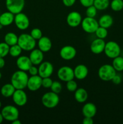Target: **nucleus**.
I'll list each match as a JSON object with an SVG mask.
<instances>
[{"label": "nucleus", "instance_id": "obj_28", "mask_svg": "<svg viewBox=\"0 0 123 124\" xmlns=\"http://www.w3.org/2000/svg\"><path fill=\"white\" fill-rule=\"evenodd\" d=\"M112 66L116 71H123V57L118 56L113 59Z\"/></svg>", "mask_w": 123, "mask_h": 124}, {"label": "nucleus", "instance_id": "obj_30", "mask_svg": "<svg viewBox=\"0 0 123 124\" xmlns=\"http://www.w3.org/2000/svg\"><path fill=\"white\" fill-rule=\"evenodd\" d=\"M110 5L113 11L119 12L123 8V0H112Z\"/></svg>", "mask_w": 123, "mask_h": 124}, {"label": "nucleus", "instance_id": "obj_38", "mask_svg": "<svg viewBox=\"0 0 123 124\" xmlns=\"http://www.w3.org/2000/svg\"><path fill=\"white\" fill-rule=\"evenodd\" d=\"M94 0H80L81 4L84 7H88L94 5Z\"/></svg>", "mask_w": 123, "mask_h": 124}, {"label": "nucleus", "instance_id": "obj_41", "mask_svg": "<svg viewBox=\"0 0 123 124\" xmlns=\"http://www.w3.org/2000/svg\"><path fill=\"white\" fill-rule=\"evenodd\" d=\"M112 81L115 84H119L121 82V78L119 76H118V75H116L113 78V79H112Z\"/></svg>", "mask_w": 123, "mask_h": 124}, {"label": "nucleus", "instance_id": "obj_27", "mask_svg": "<svg viewBox=\"0 0 123 124\" xmlns=\"http://www.w3.org/2000/svg\"><path fill=\"white\" fill-rule=\"evenodd\" d=\"M109 5V0H94V6L98 10L107 9Z\"/></svg>", "mask_w": 123, "mask_h": 124}, {"label": "nucleus", "instance_id": "obj_45", "mask_svg": "<svg viewBox=\"0 0 123 124\" xmlns=\"http://www.w3.org/2000/svg\"><path fill=\"white\" fill-rule=\"evenodd\" d=\"M3 120H4L3 116H2L1 113H0V124H1L2 122H3Z\"/></svg>", "mask_w": 123, "mask_h": 124}, {"label": "nucleus", "instance_id": "obj_8", "mask_svg": "<svg viewBox=\"0 0 123 124\" xmlns=\"http://www.w3.org/2000/svg\"><path fill=\"white\" fill-rule=\"evenodd\" d=\"M81 24L83 30L88 33H94L99 27L98 21L94 18L88 16L82 19Z\"/></svg>", "mask_w": 123, "mask_h": 124}, {"label": "nucleus", "instance_id": "obj_9", "mask_svg": "<svg viewBox=\"0 0 123 124\" xmlns=\"http://www.w3.org/2000/svg\"><path fill=\"white\" fill-rule=\"evenodd\" d=\"M14 23L16 27L20 30H26L30 25L29 18L26 15L22 12L14 15Z\"/></svg>", "mask_w": 123, "mask_h": 124}, {"label": "nucleus", "instance_id": "obj_1", "mask_svg": "<svg viewBox=\"0 0 123 124\" xmlns=\"http://www.w3.org/2000/svg\"><path fill=\"white\" fill-rule=\"evenodd\" d=\"M28 76L26 71L18 70L13 73L11 77V84L14 86L16 90H24L27 85Z\"/></svg>", "mask_w": 123, "mask_h": 124}, {"label": "nucleus", "instance_id": "obj_12", "mask_svg": "<svg viewBox=\"0 0 123 124\" xmlns=\"http://www.w3.org/2000/svg\"><path fill=\"white\" fill-rule=\"evenodd\" d=\"M12 97L13 102L18 107L24 106L27 102V95L23 90H16Z\"/></svg>", "mask_w": 123, "mask_h": 124}, {"label": "nucleus", "instance_id": "obj_46", "mask_svg": "<svg viewBox=\"0 0 123 124\" xmlns=\"http://www.w3.org/2000/svg\"><path fill=\"white\" fill-rule=\"evenodd\" d=\"M3 25H2V24H0V29H2V27H3Z\"/></svg>", "mask_w": 123, "mask_h": 124}, {"label": "nucleus", "instance_id": "obj_14", "mask_svg": "<svg viewBox=\"0 0 123 124\" xmlns=\"http://www.w3.org/2000/svg\"><path fill=\"white\" fill-rule=\"evenodd\" d=\"M82 17L80 13L76 11L71 12L67 16L66 23L71 27H76L81 24Z\"/></svg>", "mask_w": 123, "mask_h": 124}, {"label": "nucleus", "instance_id": "obj_31", "mask_svg": "<svg viewBox=\"0 0 123 124\" xmlns=\"http://www.w3.org/2000/svg\"><path fill=\"white\" fill-rule=\"evenodd\" d=\"M10 46L5 42L0 43V58H4L9 54Z\"/></svg>", "mask_w": 123, "mask_h": 124}, {"label": "nucleus", "instance_id": "obj_29", "mask_svg": "<svg viewBox=\"0 0 123 124\" xmlns=\"http://www.w3.org/2000/svg\"><path fill=\"white\" fill-rule=\"evenodd\" d=\"M22 51V49L18 44L10 46L9 54L11 56L13 57V58H17V57L19 56L21 54Z\"/></svg>", "mask_w": 123, "mask_h": 124}, {"label": "nucleus", "instance_id": "obj_34", "mask_svg": "<svg viewBox=\"0 0 123 124\" xmlns=\"http://www.w3.org/2000/svg\"><path fill=\"white\" fill-rule=\"evenodd\" d=\"M97 10H98L96 9V7L94 5L87 7V9L86 10V16L90 17V18H95V16L96 15V13H97Z\"/></svg>", "mask_w": 123, "mask_h": 124}, {"label": "nucleus", "instance_id": "obj_44", "mask_svg": "<svg viewBox=\"0 0 123 124\" xmlns=\"http://www.w3.org/2000/svg\"><path fill=\"white\" fill-rule=\"evenodd\" d=\"M12 124H21V122H20V121H19L18 119H17L12 121Z\"/></svg>", "mask_w": 123, "mask_h": 124}, {"label": "nucleus", "instance_id": "obj_47", "mask_svg": "<svg viewBox=\"0 0 123 124\" xmlns=\"http://www.w3.org/2000/svg\"><path fill=\"white\" fill-rule=\"evenodd\" d=\"M1 77H2V74H1V73L0 72V79H1Z\"/></svg>", "mask_w": 123, "mask_h": 124}, {"label": "nucleus", "instance_id": "obj_33", "mask_svg": "<svg viewBox=\"0 0 123 124\" xmlns=\"http://www.w3.org/2000/svg\"><path fill=\"white\" fill-rule=\"evenodd\" d=\"M50 88L51 92L57 93V94H59L61 92L62 89V86L61 83L59 81H53Z\"/></svg>", "mask_w": 123, "mask_h": 124}, {"label": "nucleus", "instance_id": "obj_37", "mask_svg": "<svg viewBox=\"0 0 123 124\" xmlns=\"http://www.w3.org/2000/svg\"><path fill=\"white\" fill-rule=\"evenodd\" d=\"M53 82V80H52V79L50 77L43 78H42V86L44 87V88H49L51 87Z\"/></svg>", "mask_w": 123, "mask_h": 124}, {"label": "nucleus", "instance_id": "obj_3", "mask_svg": "<svg viewBox=\"0 0 123 124\" xmlns=\"http://www.w3.org/2000/svg\"><path fill=\"white\" fill-rule=\"evenodd\" d=\"M116 75V71L112 65L104 64L100 67L98 71V75L100 79L103 81H112L113 78Z\"/></svg>", "mask_w": 123, "mask_h": 124}, {"label": "nucleus", "instance_id": "obj_36", "mask_svg": "<svg viewBox=\"0 0 123 124\" xmlns=\"http://www.w3.org/2000/svg\"><path fill=\"white\" fill-rule=\"evenodd\" d=\"M66 88L70 92H74L77 89V83L74 79L66 82Z\"/></svg>", "mask_w": 123, "mask_h": 124}, {"label": "nucleus", "instance_id": "obj_22", "mask_svg": "<svg viewBox=\"0 0 123 124\" xmlns=\"http://www.w3.org/2000/svg\"><path fill=\"white\" fill-rule=\"evenodd\" d=\"M14 15L10 12H6L0 15V24L3 26H8L14 22Z\"/></svg>", "mask_w": 123, "mask_h": 124}, {"label": "nucleus", "instance_id": "obj_19", "mask_svg": "<svg viewBox=\"0 0 123 124\" xmlns=\"http://www.w3.org/2000/svg\"><path fill=\"white\" fill-rule=\"evenodd\" d=\"M74 78L78 80H83L88 75V69L84 64H79L74 69Z\"/></svg>", "mask_w": 123, "mask_h": 124}, {"label": "nucleus", "instance_id": "obj_23", "mask_svg": "<svg viewBox=\"0 0 123 124\" xmlns=\"http://www.w3.org/2000/svg\"><path fill=\"white\" fill-rule=\"evenodd\" d=\"M74 98L76 101L78 102H85L88 98V92L83 88H77L74 92Z\"/></svg>", "mask_w": 123, "mask_h": 124}, {"label": "nucleus", "instance_id": "obj_25", "mask_svg": "<svg viewBox=\"0 0 123 124\" xmlns=\"http://www.w3.org/2000/svg\"><path fill=\"white\" fill-rule=\"evenodd\" d=\"M15 90L16 88L12 84H6L1 87V94L5 98H10L13 96Z\"/></svg>", "mask_w": 123, "mask_h": 124}, {"label": "nucleus", "instance_id": "obj_4", "mask_svg": "<svg viewBox=\"0 0 123 124\" xmlns=\"http://www.w3.org/2000/svg\"><path fill=\"white\" fill-rule=\"evenodd\" d=\"M42 103L44 107L48 108H53L57 106L60 98L57 93L53 92H47L42 97Z\"/></svg>", "mask_w": 123, "mask_h": 124}, {"label": "nucleus", "instance_id": "obj_35", "mask_svg": "<svg viewBox=\"0 0 123 124\" xmlns=\"http://www.w3.org/2000/svg\"><path fill=\"white\" fill-rule=\"evenodd\" d=\"M30 35L35 40H39L43 36L42 30L38 28H34L31 30L30 32Z\"/></svg>", "mask_w": 123, "mask_h": 124}, {"label": "nucleus", "instance_id": "obj_7", "mask_svg": "<svg viewBox=\"0 0 123 124\" xmlns=\"http://www.w3.org/2000/svg\"><path fill=\"white\" fill-rule=\"evenodd\" d=\"M6 6L7 10L13 14L20 13L25 6V0H6Z\"/></svg>", "mask_w": 123, "mask_h": 124}, {"label": "nucleus", "instance_id": "obj_24", "mask_svg": "<svg viewBox=\"0 0 123 124\" xmlns=\"http://www.w3.org/2000/svg\"><path fill=\"white\" fill-rule=\"evenodd\" d=\"M113 23V19L110 15H104L101 16L98 21L99 26L109 29L112 25Z\"/></svg>", "mask_w": 123, "mask_h": 124}, {"label": "nucleus", "instance_id": "obj_10", "mask_svg": "<svg viewBox=\"0 0 123 124\" xmlns=\"http://www.w3.org/2000/svg\"><path fill=\"white\" fill-rule=\"evenodd\" d=\"M57 76L60 81L66 82L70 80L74 79V69L69 66L62 67L58 70Z\"/></svg>", "mask_w": 123, "mask_h": 124}, {"label": "nucleus", "instance_id": "obj_16", "mask_svg": "<svg viewBox=\"0 0 123 124\" xmlns=\"http://www.w3.org/2000/svg\"><path fill=\"white\" fill-rule=\"evenodd\" d=\"M106 42L102 39L96 38L94 39L90 44V50L93 53L96 54H100L104 52Z\"/></svg>", "mask_w": 123, "mask_h": 124}, {"label": "nucleus", "instance_id": "obj_48", "mask_svg": "<svg viewBox=\"0 0 123 124\" xmlns=\"http://www.w3.org/2000/svg\"><path fill=\"white\" fill-rule=\"evenodd\" d=\"M1 105H2V104H1V102L0 101V108H1Z\"/></svg>", "mask_w": 123, "mask_h": 124}, {"label": "nucleus", "instance_id": "obj_2", "mask_svg": "<svg viewBox=\"0 0 123 124\" xmlns=\"http://www.w3.org/2000/svg\"><path fill=\"white\" fill-rule=\"evenodd\" d=\"M18 44L22 50L31 51L36 47V42L30 34L22 33L18 36Z\"/></svg>", "mask_w": 123, "mask_h": 124}, {"label": "nucleus", "instance_id": "obj_43", "mask_svg": "<svg viewBox=\"0 0 123 124\" xmlns=\"http://www.w3.org/2000/svg\"><path fill=\"white\" fill-rule=\"evenodd\" d=\"M5 64L6 62L4 58H0V69H2L5 66Z\"/></svg>", "mask_w": 123, "mask_h": 124}, {"label": "nucleus", "instance_id": "obj_49", "mask_svg": "<svg viewBox=\"0 0 123 124\" xmlns=\"http://www.w3.org/2000/svg\"><path fill=\"white\" fill-rule=\"evenodd\" d=\"M0 15H1V13H0Z\"/></svg>", "mask_w": 123, "mask_h": 124}, {"label": "nucleus", "instance_id": "obj_11", "mask_svg": "<svg viewBox=\"0 0 123 124\" xmlns=\"http://www.w3.org/2000/svg\"><path fill=\"white\" fill-rule=\"evenodd\" d=\"M54 71L53 64L48 61L42 62L38 67V75L42 78L51 77Z\"/></svg>", "mask_w": 123, "mask_h": 124}, {"label": "nucleus", "instance_id": "obj_40", "mask_svg": "<svg viewBox=\"0 0 123 124\" xmlns=\"http://www.w3.org/2000/svg\"><path fill=\"white\" fill-rule=\"evenodd\" d=\"M76 0H62L63 4L66 7H71L75 2Z\"/></svg>", "mask_w": 123, "mask_h": 124}, {"label": "nucleus", "instance_id": "obj_6", "mask_svg": "<svg viewBox=\"0 0 123 124\" xmlns=\"http://www.w3.org/2000/svg\"><path fill=\"white\" fill-rule=\"evenodd\" d=\"M106 56L110 59H114L119 56L121 53V48L118 44L115 41H109L105 45L104 50Z\"/></svg>", "mask_w": 123, "mask_h": 124}, {"label": "nucleus", "instance_id": "obj_21", "mask_svg": "<svg viewBox=\"0 0 123 124\" xmlns=\"http://www.w3.org/2000/svg\"><path fill=\"white\" fill-rule=\"evenodd\" d=\"M96 107L93 103L88 102L84 104L82 108V113L84 117H94L96 113Z\"/></svg>", "mask_w": 123, "mask_h": 124}, {"label": "nucleus", "instance_id": "obj_20", "mask_svg": "<svg viewBox=\"0 0 123 124\" xmlns=\"http://www.w3.org/2000/svg\"><path fill=\"white\" fill-rule=\"evenodd\" d=\"M39 49L43 53L48 52L52 48V42L50 39L47 36H42L38 40Z\"/></svg>", "mask_w": 123, "mask_h": 124}, {"label": "nucleus", "instance_id": "obj_26", "mask_svg": "<svg viewBox=\"0 0 123 124\" xmlns=\"http://www.w3.org/2000/svg\"><path fill=\"white\" fill-rule=\"evenodd\" d=\"M18 36L13 32H8L4 36V42L9 46L18 44Z\"/></svg>", "mask_w": 123, "mask_h": 124}, {"label": "nucleus", "instance_id": "obj_17", "mask_svg": "<svg viewBox=\"0 0 123 124\" xmlns=\"http://www.w3.org/2000/svg\"><path fill=\"white\" fill-rule=\"evenodd\" d=\"M32 65L29 57L27 56H19L18 57L16 60V66L19 70L27 71Z\"/></svg>", "mask_w": 123, "mask_h": 124}, {"label": "nucleus", "instance_id": "obj_18", "mask_svg": "<svg viewBox=\"0 0 123 124\" xmlns=\"http://www.w3.org/2000/svg\"><path fill=\"white\" fill-rule=\"evenodd\" d=\"M43 52L40 49H34L31 51L29 55V58L31 63L34 65H37L41 64L43 60Z\"/></svg>", "mask_w": 123, "mask_h": 124}, {"label": "nucleus", "instance_id": "obj_13", "mask_svg": "<svg viewBox=\"0 0 123 124\" xmlns=\"http://www.w3.org/2000/svg\"><path fill=\"white\" fill-rule=\"evenodd\" d=\"M77 50L71 46H65L60 50V56L63 59L66 61L72 60L75 57Z\"/></svg>", "mask_w": 123, "mask_h": 124}, {"label": "nucleus", "instance_id": "obj_32", "mask_svg": "<svg viewBox=\"0 0 123 124\" xmlns=\"http://www.w3.org/2000/svg\"><path fill=\"white\" fill-rule=\"evenodd\" d=\"M95 35H96V37L100 39H104L106 38L107 37V35H108V32H107V30L106 28L102 27L99 26L98 29L95 32Z\"/></svg>", "mask_w": 123, "mask_h": 124}, {"label": "nucleus", "instance_id": "obj_5", "mask_svg": "<svg viewBox=\"0 0 123 124\" xmlns=\"http://www.w3.org/2000/svg\"><path fill=\"white\" fill-rule=\"evenodd\" d=\"M1 114L4 119L7 121L12 122L19 117V112L18 109L15 106L7 105L5 106L1 110Z\"/></svg>", "mask_w": 123, "mask_h": 124}, {"label": "nucleus", "instance_id": "obj_42", "mask_svg": "<svg viewBox=\"0 0 123 124\" xmlns=\"http://www.w3.org/2000/svg\"><path fill=\"white\" fill-rule=\"evenodd\" d=\"M83 124H93L94 121H93L92 117H84L83 120Z\"/></svg>", "mask_w": 123, "mask_h": 124}, {"label": "nucleus", "instance_id": "obj_15", "mask_svg": "<svg viewBox=\"0 0 123 124\" xmlns=\"http://www.w3.org/2000/svg\"><path fill=\"white\" fill-rule=\"evenodd\" d=\"M42 78L39 75L28 78L27 87L31 92H36L42 87Z\"/></svg>", "mask_w": 123, "mask_h": 124}, {"label": "nucleus", "instance_id": "obj_39", "mask_svg": "<svg viewBox=\"0 0 123 124\" xmlns=\"http://www.w3.org/2000/svg\"><path fill=\"white\" fill-rule=\"evenodd\" d=\"M29 74H30L31 76H34V75H38V68L36 67V66H34V65H32L30 68L29 69V70H28Z\"/></svg>", "mask_w": 123, "mask_h": 124}]
</instances>
